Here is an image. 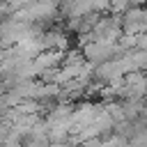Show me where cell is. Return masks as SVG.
Masks as SVG:
<instances>
[{"label":"cell","mask_w":147,"mask_h":147,"mask_svg":"<svg viewBox=\"0 0 147 147\" xmlns=\"http://www.w3.org/2000/svg\"><path fill=\"white\" fill-rule=\"evenodd\" d=\"M78 145H80V142H78V140H76V138L71 136V138H69L67 142H51L48 147H78Z\"/></svg>","instance_id":"6da1fadb"}]
</instances>
